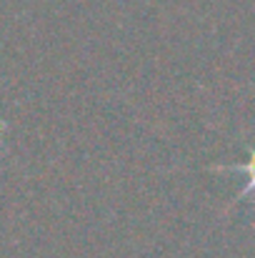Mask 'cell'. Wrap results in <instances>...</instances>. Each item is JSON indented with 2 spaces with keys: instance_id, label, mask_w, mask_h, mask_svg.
Listing matches in <instances>:
<instances>
[{
  "instance_id": "1",
  "label": "cell",
  "mask_w": 255,
  "mask_h": 258,
  "mask_svg": "<svg viewBox=\"0 0 255 258\" xmlns=\"http://www.w3.org/2000/svg\"><path fill=\"white\" fill-rule=\"evenodd\" d=\"M218 171H243V173H248V185L243 188L240 198H253V193H255V148L250 151V161H248V163H235V166H218Z\"/></svg>"
}]
</instances>
